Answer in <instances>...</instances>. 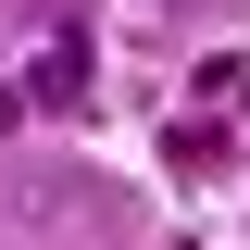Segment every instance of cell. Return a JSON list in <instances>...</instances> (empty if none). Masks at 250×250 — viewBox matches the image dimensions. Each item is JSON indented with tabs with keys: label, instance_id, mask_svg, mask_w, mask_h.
Wrapping results in <instances>:
<instances>
[{
	"label": "cell",
	"instance_id": "6da1fadb",
	"mask_svg": "<svg viewBox=\"0 0 250 250\" xmlns=\"http://www.w3.org/2000/svg\"><path fill=\"white\" fill-rule=\"evenodd\" d=\"M38 100H88V38H75V25L38 50Z\"/></svg>",
	"mask_w": 250,
	"mask_h": 250
},
{
	"label": "cell",
	"instance_id": "7a4b0ae2",
	"mask_svg": "<svg viewBox=\"0 0 250 250\" xmlns=\"http://www.w3.org/2000/svg\"><path fill=\"white\" fill-rule=\"evenodd\" d=\"M13 113H25V88H0V138H13Z\"/></svg>",
	"mask_w": 250,
	"mask_h": 250
}]
</instances>
